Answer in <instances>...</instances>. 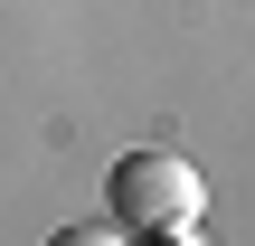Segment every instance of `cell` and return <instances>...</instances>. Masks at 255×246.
Masks as SVG:
<instances>
[{
	"label": "cell",
	"instance_id": "1",
	"mask_svg": "<svg viewBox=\"0 0 255 246\" xmlns=\"http://www.w3.org/2000/svg\"><path fill=\"white\" fill-rule=\"evenodd\" d=\"M208 218V180L180 152H123L114 161V228L123 237H199Z\"/></svg>",
	"mask_w": 255,
	"mask_h": 246
}]
</instances>
